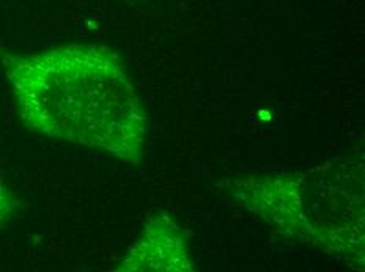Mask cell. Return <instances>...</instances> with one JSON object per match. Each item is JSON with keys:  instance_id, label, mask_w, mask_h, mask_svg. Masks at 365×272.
I'll return each instance as SVG.
<instances>
[{"instance_id": "obj_1", "label": "cell", "mask_w": 365, "mask_h": 272, "mask_svg": "<svg viewBox=\"0 0 365 272\" xmlns=\"http://www.w3.org/2000/svg\"><path fill=\"white\" fill-rule=\"evenodd\" d=\"M4 71L30 131L140 162L145 112L125 68L109 51L66 46L6 56Z\"/></svg>"}, {"instance_id": "obj_2", "label": "cell", "mask_w": 365, "mask_h": 272, "mask_svg": "<svg viewBox=\"0 0 365 272\" xmlns=\"http://www.w3.org/2000/svg\"><path fill=\"white\" fill-rule=\"evenodd\" d=\"M150 216L142 238L118 271H194L180 226L165 213Z\"/></svg>"}, {"instance_id": "obj_3", "label": "cell", "mask_w": 365, "mask_h": 272, "mask_svg": "<svg viewBox=\"0 0 365 272\" xmlns=\"http://www.w3.org/2000/svg\"><path fill=\"white\" fill-rule=\"evenodd\" d=\"M10 213H11V199H10L9 191H6L2 178H0V225H2L5 219L10 216Z\"/></svg>"}]
</instances>
